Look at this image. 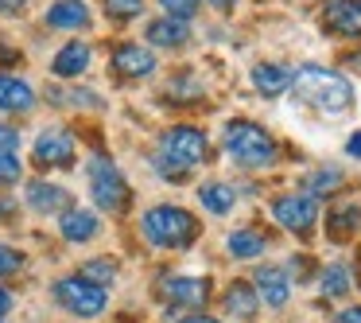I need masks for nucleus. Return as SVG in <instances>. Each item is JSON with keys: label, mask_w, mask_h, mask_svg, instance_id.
Instances as JSON below:
<instances>
[{"label": "nucleus", "mask_w": 361, "mask_h": 323, "mask_svg": "<svg viewBox=\"0 0 361 323\" xmlns=\"http://www.w3.org/2000/svg\"><path fill=\"white\" fill-rule=\"evenodd\" d=\"M12 214H16V203H12L8 195H0V222H8Z\"/></svg>", "instance_id": "nucleus-33"}, {"label": "nucleus", "mask_w": 361, "mask_h": 323, "mask_svg": "<svg viewBox=\"0 0 361 323\" xmlns=\"http://www.w3.org/2000/svg\"><path fill=\"white\" fill-rule=\"evenodd\" d=\"M345 63H350V66H357V71H361V51H357V55H350Z\"/></svg>", "instance_id": "nucleus-40"}, {"label": "nucleus", "mask_w": 361, "mask_h": 323, "mask_svg": "<svg viewBox=\"0 0 361 323\" xmlns=\"http://www.w3.org/2000/svg\"><path fill=\"white\" fill-rule=\"evenodd\" d=\"M326 230H330V237L357 234V230H361V203H350V206H342V211H334V214H330V222H326Z\"/></svg>", "instance_id": "nucleus-23"}, {"label": "nucleus", "mask_w": 361, "mask_h": 323, "mask_svg": "<svg viewBox=\"0 0 361 323\" xmlns=\"http://www.w3.org/2000/svg\"><path fill=\"white\" fill-rule=\"evenodd\" d=\"M198 203H202L210 214H229L233 203H237V195H233L229 183H202V187H198Z\"/></svg>", "instance_id": "nucleus-22"}, {"label": "nucleus", "mask_w": 361, "mask_h": 323, "mask_svg": "<svg viewBox=\"0 0 361 323\" xmlns=\"http://www.w3.org/2000/svg\"><path fill=\"white\" fill-rule=\"evenodd\" d=\"M322 24L342 40H361V0H330L322 12Z\"/></svg>", "instance_id": "nucleus-11"}, {"label": "nucleus", "mask_w": 361, "mask_h": 323, "mask_svg": "<svg viewBox=\"0 0 361 323\" xmlns=\"http://www.w3.org/2000/svg\"><path fill=\"white\" fill-rule=\"evenodd\" d=\"M24 269V253L12 249V245H0V276H12Z\"/></svg>", "instance_id": "nucleus-30"}, {"label": "nucleus", "mask_w": 361, "mask_h": 323, "mask_svg": "<svg viewBox=\"0 0 361 323\" xmlns=\"http://www.w3.org/2000/svg\"><path fill=\"white\" fill-rule=\"evenodd\" d=\"M0 148H4V152H16L20 148V133L12 125H0Z\"/></svg>", "instance_id": "nucleus-31"}, {"label": "nucleus", "mask_w": 361, "mask_h": 323, "mask_svg": "<svg viewBox=\"0 0 361 323\" xmlns=\"http://www.w3.org/2000/svg\"><path fill=\"white\" fill-rule=\"evenodd\" d=\"M4 312H12V292L8 288H0V315Z\"/></svg>", "instance_id": "nucleus-37"}, {"label": "nucleus", "mask_w": 361, "mask_h": 323, "mask_svg": "<svg viewBox=\"0 0 361 323\" xmlns=\"http://www.w3.org/2000/svg\"><path fill=\"white\" fill-rule=\"evenodd\" d=\"M0 59H4V63H16L20 55H16V51H4V47H0Z\"/></svg>", "instance_id": "nucleus-39"}, {"label": "nucleus", "mask_w": 361, "mask_h": 323, "mask_svg": "<svg viewBox=\"0 0 361 323\" xmlns=\"http://www.w3.org/2000/svg\"><path fill=\"white\" fill-rule=\"evenodd\" d=\"M159 8H164L171 20H183V24H187V20L198 12V0H159Z\"/></svg>", "instance_id": "nucleus-28"}, {"label": "nucleus", "mask_w": 361, "mask_h": 323, "mask_svg": "<svg viewBox=\"0 0 361 323\" xmlns=\"http://www.w3.org/2000/svg\"><path fill=\"white\" fill-rule=\"evenodd\" d=\"M159 296L171 307H202L210 300V281L206 276H164Z\"/></svg>", "instance_id": "nucleus-8"}, {"label": "nucleus", "mask_w": 361, "mask_h": 323, "mask_svg": "<svg viewBox=\"0 0 361 323\" xmlns=\"http://www.w3.org/2000/svg\"><path fill=\"white\" fill-rule=\"evenodd\" d=\"M90 8L86 0H55L47 8V24L59 28V32H82V28H90Z\"/></svg>", "instance_id": "nucleus-14"}, {"label": "nucleus", "mask_w": 361, "mask_h": 323, "mask_svg": "<svg viewBox=\"0 0 361 323\" xmlns=\"http://www.w3.org/2000/svg\"><path fill=\"white\" fill-rule=\"evenodd\" d=\"M202 160H210V141H206L202 129L195 125H175L159 136V148L152 156L156 172L164 180H187Z\"/></svg>", "instance_id": "nucleus-1"}, {"label": "nucleus", "mask_w": 361, "mask_h": 323, "mask_svg": "<svg viewBox=\"0 0 361 323\" xmlns=\"http://www.w3.org/2000/svg\"><path fill=\"white\" fill-rule=\"evenodd\" d=\"M210 4H214V8H218V12H229V8H233V4H237V0H210Z\"/></svg>", "instance_id": "nucleus-38"}, {"label": "nucleus", "mask_w": 361, "mask_h": 323, "mask_svg": "<svg viewBox=\"0 0 361 323\" xmlns=\"http://www.w3.org/2000/svg\"><path fill=\"white\" fill-rule=\"evenodd\" d=\"M35 164L39 168H71L74 164V136L66 129H47L35 136Z\"/></svg>", "instance_id": "nucleus-9"}, {"label": "nucleus", "mask_w": 361, "mask_h": 323, "mask_svg": "<svg viewBox=\"0 0 361 323\" xmlns=\"http://www.w3.org/2000/svg\"><path fill=\"white\" fill-rule=\"evenodd\" d=\"M257 307H260V296L249 281H233L226 288V312L233 315V319H252Z\"/></svg>", "instance_id": "nucleus-18"}, {"label": "nucleus", "mask_w": 361, "mask_h": 323, "mask_svg": "<svg viewBox=\"0 0 361 323\" xmlns=\"http://www.w3.org/2000/svg\"><path fill=\"white\" fill-rule=\"evenodd\" d=\"M140 230L152 245H159V249H187L198 237V218L190 211H183V206L164 203V206H152V211L144 214Z\"/></svg>", "instance_id": "nucleus-3"}, {"label": "nucleus", "mask_w": 361, "mask_h": 323, "mask_svg": "<svg viewBox=\"0 0 361 323\" xmlns=\"http://www.w3.org/2000/svg\"><path fill=\"white\" fill-rule=\"evenodd\" d=\"M272 218L280 222L283 230L307 237V234L314 230V222H319V206H314L311 195H299V191H291V195H280V199L272 203Z\"/></svg>", "instance_id": "nucleus-7"}, {"label": "nucleus", "mask_w": 361, "mask_h": 323, "mask_svg": "<svg viewBox=\"0 0 361 323\" xmlns=\"http://www.w3.org/2000/svg\"><path fill=\"white\" fill-rule=\"evenodd\" d=\"M109 20H136L144 12V0H105Z\"/></svg>", "instance_id": "nucleus-27"}, {"label": "nucleus", "mask_w": 361, "mask_h": 323, "mask_svg": "<svg viewBox=\"0 0 361 323\" xmlns=\"http://www.w3.org/2000/svg\"><path fill=\"white\" fill-rule=\"evenodd\" d=\"M113 71L125 74V78H148L156 71V55L148 47H140V43H121L113 51Z\"/></svg>", "instance_id": "nucleus-12"}, {"label": "nucleus", "mask_w": 361, "mask_h": 323, "mask_svg": "<svg viewBox=\"0 0 361 323\" xmlns=\"http://www.w3.org/2000/svg\"><path fill=\"white\" fill-rule=\"evenodd\" d=\"M252 86H257L264 98H276V94H283V90L291 86V71L280 66V63H257L252 66Z\"/></svg>", "instance_id": "nucleus-19"}, {"label": "nucleus", "mask_w": 361, "mask_h": 323, "mask_svg": "<svg viewBox=\"0 0 361 323\" xmlns=\"http://www.w3.org/2000/svg\"><path fill=\"white\" fill-rule=\"evenodd\" d=\"M345 292H350V269L345 265H326L322 269V296L338 300V296H345Z\"/></svg>", "instance_id": "nucleus-25"}, {"label": "nucleus", "mask_w": 361, "mask_h": 323, "mask_svg": "<svg viewBox=\"0 0 361 323\" xmlns=\"http://www.w3.org/2000/svg\"><path fill=\"white\" fill-rule=\"evenodd\" d=\"M252 288H257L260 304L268 307H283L291 300V281H288V269L280 265H260L257 276H252Z\"/></svg>", "instance_id": "nucleus-10"}, {"label": "nucleus", "mask_w": 361, "mask_h": 323, "mask_svg": "<svg viewBox=\"0 0 361 323\" xmlns=\"http://www.w3.org/2000/svg\"><path fill=\"white\" fill-rule=\"evenodd\" d=\"M55 300L66 307L71 315H78V319H94V315H102L105 307H109V292L102 288V284L86 281V276H63V281H55Z\"/></svg>", "instance_id": "nucleus-6"}, {"label": "nucleus", "mask_w": 361, "mask_h": 323, "mask_svg": "<svg viewBox=\"0 0 361 323\" xmlns=\"http://www.w3.org/2000/svg\"><path fill=\"white\" fill-rule=\"evenodd\" d=\"M179 323H221V319H214V315H202V312H190V315H183Z\"/></svg>", "instance_id": "nucleus-36"}, {"label": "nucleus", "mask_w": 361, "mask_h": 323, "mask_svg": "<svg viewBox=\"0 0 361 323\" xmlns=\"http://www.w3.org/2000/svg\"><path fill=\"white\" fill-rule=\"evenodd\" d=\"M226 245H229V257H237V261H257L268 249L260 230H237V234H229Z\"/></svg>", "instance_id": "nucleus-21"}, {"label": "nucleus", "mask_w": 361, "mask_h": 323, "mask_svg": "<svg viewBox=\"0 0 361 323\" xmlns=\"http://www.w3.org/2000/svg\"><path fill=\"white\" fill-rule=\"evenodd\" d=\"M291 86H295V98L307 105H314L319 113H342L350 110L353 102V86L345 74L330 71V66H319V63H307L291 74Z\"/></svg>", "instance_id": "nucleus-2"}, {"label": "nucleus", "mask_w": 361, "mask_h": 323, "mask_svg": "<svg viewBox=\"0 0 361 323\" xmlns=\"http://www.w3.org/2000/svg\"><path fill=\"white\" fill-rule=\"evenodd\" d=\"M190 40V28L183 24V20H152L148 24V43H156V47H183V43Z\"/></svg>", "instance_id": "nucleus-20"}, {"label": "nucleus", "mask_w": 361, "mask_h": 323, "mask_svg": "<svg viewBox=\"0 0 361 323\" xmlns=\"http://www.w3.org/2000/svg\"><path fill=\"white\" fill-rule=\"evenodd\" d=\"M90 195H94L97 211H105V214H121L128 206V183L109 156L90 160Z\"/></svg>", "instance_id": "nucleus-5"}, {"label": "nucleus", "mask_w": 361, "mask_h": 323, "mask_svg": "<svg viewBox=\"0 0 361 323\" xmlns=\"http://www.w3.org/2000/svg\"><path fill=\"white\" fill-rule=\"evenodd\" d=\"M82 276H86V281H94V284H113L117 281V261L113 257H97V261H86V265H82Z\"/></svg>", "instance_id": "nucleus-26"}, {"label": "nucleus", "mask_w": 361, "mask_h": 323, "mask_svg": "<svg viewBox=\"0 0 361 323\" xmlns=\"http://www.w3.org/2000/svg\"><path fill=\"white\" fill-rule=\"evenodd\" d=\"M59 230H63L66 242H94L97 230H102V218L94 211H78V206H66L63 218H59Z\"/></svg>", "instance_id": "nucleus-15"}, {"label": "nucleus", "mask_w": 361, "mask_h": 323, "mask_svg": "<svg viewBox=\"0 0 361 323\" xmlns=\"http://www.w3.org/2000/svg\"><path fill=\"white\" fill-rule=\"evenodd\" d=\"M35 105V90L24 78H12V74H0V110L4 113H27Z\"/></svg>", "instance_id": "nucleus-16"}, {"label": "nucleus", "mask_w": 361, "mask_h": 323, "mask_svg": "<svg viewBox=\"0 0 361 323\" xmlns=\"http://www.w3.org/2000/svg\"><path fill=\"white\" fill-rule=\"evenodd\" d=\"M0 323H4V315H0Z\"/></svg>", "instance_id": "nucleus-41"}, {"label": "nucleus", "mask_w": 361, "mask_h": 323, "mask_svg": "<svg viewBox=\"0 0 361 323\" xmlns=\"http://www.w3.org/2000/svg\"><path fill=\"white\" fill-rule=\"evenodd\" d=\"M27 8V0H0V16H20Z\"/></svg>", "instance_id": "nucleus-32"}, {"label": "nucleus", "mask_w": 361, "mask_h": 323, "mask_svg": "<svg viewBox=\"0 0 361 323\" xmlns=\"http://www.w3.org/2000/svg\"><path fill=\"white\" fill-rule=\"evenodd\" d=\"M334 323H361V307H345V312H338Z\"/></svg>", "instance_id": "nucleus-35"}, {"label": "nucleus", "mask_w": 361, "mask_h": 323, "mask_svg": "<svg viewBox=\"0 0 361 323\" xmlns=\"http://www.w3.org/2000/svg\"><path fill=\"white\" fill-rule=\"evenodd\" d=\"M338 183H342V172L338 168H319V172H311L307 175V183H303V195H311V199H322V195H334L338 191Z\"/></svg>", "instance_id": "nucleus-24"}, {"label": "nucleus", "mask_w": 361, "mask_h": 323, "mask_svg": "<svg viewBox=\"0 0 361 323\" xmlns=\"http://www.w3.org/2000/svg\"><path fill=\"white\" fill-rule=\"evenodd\" d=\"M27 206H32L35 214H59L71 206V195H66V187H59V183H47V180H32L24 191Z\"/></svg>", "instance_id": "nucleus-13"}, {"label": "nucleus", "mask_w": 361, "mask_h": 323, "mask_svg": "<svg viewBox=\"0 0 361 323\" xmlns=\"http://www.w3.org/2000/svg\"><path fill=\"white\" fill-rule=\"evenodd\" d=\"M51 71H55L59 78H78V74H86V71H90V47H86L82 40L66 43V47L55 55Z\"/></svg>", "instance_id": "nucleus-17"}, {"label": "nucleus", "mask_w": 361, "mask_h": 323, "mask_svg": "<svg viewBox=\"0 0 361 323\" xmlns=\"http://www.w3.org/2000/svg\"><path fill=\"white\" fill-rule=\"evenodd\" d=\"M221 144H226V156L237 168H249V172L268 168L276 160V141L252 121H229L226 133H221Z\"/></svg>", "instance_id": "nucleus-4"}, {"label": "nucleus", "mask_w": 361, "mask_h": 323, "mask_svg": "<svg viewBox=\"0 0 361 323\" xmlns=\"http://www.w3.org/2000/svg\"><path fill=\"white\" fill-rule=\"evenodd\" d=\"M345 156H353V160H361V133H353L350 141H345Z\"/></svg>", "instance_id": "nucleus-34"}, {"label": "nucleus", "mask_w": 361, "mask_h": 323, "mask_svg": "<svg viewBox=\"0 0 361 323\" xmlns=\"http://www.w3.org/2000/svg\"><path fill=\"white\" fill-rule=\"evenodd\" d=\"M24 175V164H20L16 152H4L0 148V183H16Z\"/></svg>", "instance_id": "nucleus-29"}]
</instances>
